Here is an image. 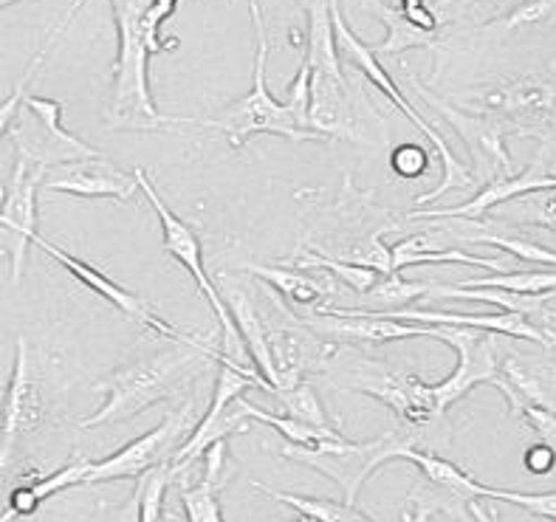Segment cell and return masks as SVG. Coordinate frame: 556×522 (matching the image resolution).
<instances>
[{"mask_svg":"<svg viewBox=\"0 0 556 522\" xmlns=\"http://www.w3.org/2000/svg\"><path fill=\"white\" fill-rule=\"evenodd\" d=\"M215 351L210 345H178L176 351H164L125 365L97 381L93 390L105 393L102 407L93 416L79 421V430H97L105 423H125L130 418L148 412L159 402H167L204 365H210Z\"/></svg>","mask_w":556,"mask_h":522,"instance_id":"1","label":"cell"},{"mask_svg":"<svg viewBox=\"0 0 556 522\" xmlns=\"http://www.w3.org/2000/svg\"><path fill=\"white\" fill-rule=\"evenodd\" d=\"M119 31V54L113 63V91L108 107L111 130H162L167 125H192V119L164 116L150 93V49L141 35V12L148 0H111Z\"/></svg>","mask_w":556,"mask_h":522,"instance_id":"2","label":"cell"},{"mask_svg":"<svg viewBox=\"0 0 556 522\" xmlns=\"http://www.w3.org/2000/svg\"><path fill=\"white\" fill-rule=\"evenodd\" d=\"M308 125L325 139H353V111L331 26V0H308Z\"/></svg>","mask_w":556,"mask_h":522,"instance_id":"3","label":"cell"},{"mask_svg":"<svg viewBox=\"0 0 556 522\" xmlns=\"http://www.w3.org/2000/svg\"><path fill=\"white\" fill-rule=\"evenodd\" d=\"M331 26H333V42H337V54L339 60L345 56L348 63L356 65V68L365 74L370 82L379 88L384 97L390 99V105H395L399 111L407 116L413 125L421 130L424 136H427V141H430L432 148L438 150V155H441V162H444V178H441V183H438L435 190L424 192V195H418L416 204H432V201H438V198H444L450 190H464V187H475V173L469 167H466L464 162H458V155L452 153L450 141L444 139V136L438 133L435 127H432L430 119H424L421 113L413 107V102H409L407 97L402 93V88L393 82V77H390L388 71H384V65L379 63V56H376V51L370 49V46H365V42L359 40V37L353 35L351 26L345 23V14H342V7H339V0H331Z\"/></svg>","mask_w":556,"mask_h":522,"instance_id":"4","label":"cell"},{"mask_svg":"<svg viewBox=\"0 0 556 522\" xmlns=\"http://www.w3.org/2000/svg\"><path fill=\"white\" fill-rule=\"evenodd\" d=\"M409 446H418V435H409V430L399 426L374 441H325L317 449H303V446L286 444L280 449V458L294 460L300 466H308L314 472L325 474L333 480L342 494H345L348 506H356L359 492L365 483L379 472L381 466L390 460H402Z\"/></svg>","mask_w":556,"mask_h":522,"instance_id":"5","label":"cell"},{"mask_svg":"<svg viewBox=\"0 0 556 522\" xmlns=\"http://www.w3.org/2000/svg\"><path fill=\"white\" fill-rule=\"evenodd\" d=\"M257 37V54H254V82L252 91L247 97H240L238 102L226 107L215 119H192V125H201L206 130H218L226 136V141L235 150L247 148V141L252 136L271 133V136H286L291 141H328L323 133L305 127L303 122L296 119L291 107L286 102H277L268 93L266 85V60H268V37L266 31Z\"/></svg>","mask_w":556,"mask_h":522,"instance_id":"6","label":"cell"},{"mask_svg":"<svg viewBox=\"0 0 556 522\" xmlns=\"http://www.w3.org/2000/svg\"><path fill=\"white\" fill-rule=\"evenodd\" d=\"M212 361H218V379H215V393H212V404L206 409V416L192 426L190 437L173 451L167 469L169 478L176 480L184 472H190V466L201 460L204 449L215 441H224V437H232L238 432H247L252 426L243 409L238 407V395H243V390L261 387L268 390L263 384V379L257 373H252V367H243L238 361H229L224 353H215Z\"/></svg>","mask_w":556,"mask_h":522,"instance_id":"7","label":"cell"},{"mask_svg":"<svg viewBox=\"0 0 556 522\" xmlns=\"http://www.w3.org/2000/svg\"><path fill=\"white\" fill-rule=\"evenodd\" d=\"M134 178H136V187H139L141 195L148 198L150 206H153L155 215H159V224H162V238H164L162 240L164 252H167L169 257L178 263V266H184L187 271H190L192 280H195V285H198V291H201V294L210 300L212 310H215V317H218L220 331H224V356L229 361H238V365L247 367V361H249L247 347H243V342H240V333H238V328H235L232 317H229V308H226L224 300H220V291L212 285L204 263H201V240H198V234L192 232L190 226L178 218L176 212L164 204V198L159 195V190H155L153 181L148 178V169L136 167Z\"/></svg>","mask_w":556,"mask_h":522,"instance_id":"8","label":"cell"},{"mask_svg":"<svg viewBox=\"0 0 556 522\" xmlns=\"http://www.w3.org/2000/svg\"><path fill=\"white\" fill-rule=\"evenodd\" d=\"M63 102L60 99L23 97L21 107L14 113L9 136H12L17 155L40 167H63L71 162H83L102 155L88 141L74 136L63 127Z\"/></svg>","mask_w":556,"mask_h":522,"instance_id":"9","label":"cell"},{"mask_svg":"<svg viewBox=\"0 0 556 522\" xmlns=\"http://www.w3.org/2000/svg\"><path fill=\"white\" fill-rule=\"evenodd\" d=\"M46 421H49V398L35 370L26 336H17L12 379H9L3 416H0V472H7L17 460L23 446L46 426Z\"/></svg>","mask_w":556,"mask_h":522,"instance_id":"10","label":"cell"},{"mask_svg":"<svg viewBox=\"0 0 556 522\" xmlns=\"http://www.w3.org/2000/svg\"><path fill=\"white\" fill-rule=\"evenodd\" d=\"M413 88L421 93V99L430 105V111H438L452 125V130L464 139L469 148V155L475 162V178L478 181H492L497 176H508L515 173L511 155L506 150V136H531L526 127L515 125L508 119H497V116H483V113H469L460 107L450 105L446 99L432 97L421 82L413 79Z\"/></svg>","mask_w":556,"mask_h":522,"instance_id":"11","label":"cell"},{"mask_svg":"<svg viewBox=\"0 0 556 522\" xmlns=\"http://www.w3.org/2000/svg\"><path fill=\"white\" fill-rule=\"evenodd\" d=\"M342 387L374 395L376 402L388 404L404 430H427L432 423L444 421V412L438 409L435 395H432V384L418 375L395 373L379 361H359L351 367Z\"/></svg>","mask_w":556,"mask_h":522,"instance_id":"12","label":"cell"},{"mask_svg":"<svg viewBox=\"0 0 556 522\" xmlns=\"http://www.w3.org/2000/svg\"><path fill=\"white\" fill-rule=\"evenodd\" d=\"M192 421V404L169 412L155 430L144 432L141 437L113 451L111 458L88 463V472L83 478V486H97V483H113V480H139L159 466L169 463L173 451L181 446V437L187 435Z\"/></svg>","mask_w":556,"mask_h":522,"instance_id":"13","label":"cell"},{"mask_svg":"<svg viewBox=\"0 0 556 522\" xmlns=\"http://www.w3.org/2000/svg\"><path fill=\"white\" fill-rule=\"evenodd\" d=\"M430 339H438L458 353V367L450 379L432 384V395L441 412L458 404L466 393H472L480 384H492L497 375V356H501L503 336L472 328H430Z\"/></svg>","mask_w":556,"mask_h":522,"instance_id":"14","label":"cell"},{"mask_svg":"<svg viewBox=\"0 0 556 522\" xmlns=\"http://www.w3.org/2000/svg\"><path fill=\"white\" fill-rule=\"evenodd\" d=\"M458 102H464L458 105L460 111L515 122L540 139H545L540 122H554V82L543 77H520L511 82L486 85L480 91L460 93Z\"/></svg>","mask_w":556,"mask_h":522,"instance_id":"15","label":"cell"},{"mask_svg":"<svg viewBox=\"0 0 556 522\" xmlns=\"http://www.w3.org/2000/svg\"><path fill=\"white\" fill-rule=\"evenodd\" d=\"M31 243H35V246H40L46 254H51V257H54V260L60 263V266H63L68 275H74L79 282H83L85 289L102 296L105 303H111L113 308L119 310V314H125L127 319L139 322L141 328H148V331L159 333V336L169 339V342H181V345H204L201 339L190 336V333L176 331L173 324L164 322V319L159 317V314H155L148 303H144V300H139L134 291H127L125 285H119V282H113L111 277L102 275V271H99L97 266H91V263L79 260V257H74V254L65 252V249H60L56 243H51V240L40 238V234H35V238H31Z\"/></svg>","mask_w":556,"mask_h":522,"instance_id":"16","label":"cell"},{"mask_svg":"<svg viewBox=\"0 0 556 522\" xmlns=\"http://www.w3.org/2000/svg\"><path fill=\"white\" fill-rule=\"evenodd\" d=\"M46 173H49L46 167L17 155L12 181L3 190V201H0V229L9 234V254H12V268H9L12 285H21L28 243L37 234V190H40Z\"/></svg>","mask_w":556,"mask_h":522,"instance_id":"17","label":"cell"},{"mask_svg":"<svg viewBox=\"0 0 556 522\" xmlns=\"http://www.w3.org/2000/svg\"><path fill=\"white\" fill-rule=\"evenodd\" d=\"M556 178L551 169H545L543 158H534L522 173H508V176H497L486 181L478 190V195L469 198L460 206H446V209H430V212H413L409 220H441V218H466L480 220L494 206L515 201L520 195H534V192H554Z\"/></svg>","mask_w":556,"mask_h":522,"instance_id":"18","label":"cell"},{"mask_svg":"<svg viewBox=\"0 0 556 522\" xmlns=\"http://www.w3.org/2000/svg\"><path fill=\"white\" fill-rule=\"evenodd\" d=\"M370 314H381V317L402 319V322L427 324V328H472V331H489L501 333V336L511 339H529L543 347H554V333H545L543 328H536L529 317L522 314H450V310H427V308H379Z\"/></svg>","mask_w":556,"mask_h":522,"instance_id":"19","label":"cell"},{"mask_svg":"<svg viewBox=\"0 0 556 522\" xmlns=\"http://www.w3.org/2000/svg\"><path fill=\"white\" fill-rule=\"evenodd\" d=\"M325 314L317 322L308 324L311 331L323 333V336L342 339L353 345H390V342H402V339L427 336L430 328L427 324L402 322V319L381 317L370 310H337V308H317Z\"/></svg>","mask_w":556,"mask_h":522,"instance_id":"20","label":"cell"},{"mask_svg":"<svg viewBox=\"0 0 556 522\" xmlns=\"http://www.w3.org/2000/svg\"><path fill=\"white\" fill-rule=\"evenodd\" d=\"M51 192H65L74 198H119L127 201L139 192L136 178L122 173L105 155H93L83 162H71L60 167L56 178H42Z\"/></svg>","mask_w":556,"mask_h":522,"instance_id":"21","label":"cell"},{"mask_svg":"<svg viewBox=\"0 0 556 522\" xmlns=\"http://www.w3.org/2000/svg\"><path fill=\"white\" fill-rule=\"evenodd\" d=\"M226 277V275H224ZM229 280V277H226ZM232 285H224V305L229 308V317H232L235 328L240 333V342L249 351V361L254 365L257 375L266 384V393H275L280 390V373H277L275 367V356H271V339H268L266 324H263L261 314L254 308V300L247 289H243V282L240 280H229Z\"/></svg>","mask_w":556,"mask_h":522,"instance_id":"22","label":"cell"},{"mask_svg":"<svg viewBox=\"0 0 556 522\" xmlns=\"http://www.w3.org/2000/svg\"><path fill=\"white\" fill-rule=\"evenodd\" d=\"M88 463L91 460L74 458L71 463H65L63 469L46 474V478H37L26 486H17L9 494V511L0 517V522H12L14 517H31L42 502L54 497V494L65 492L71 486H83V478L88 472Z\"/></svg>","mask_w":556,"mask_h":522,"instance_id":"23","label":"cell"},{"mask_svg":"<svg viewBox=\"0 0 556 522\" xmlns=\"http://www.w3.org/2000/svg\"><path fill=\"white\" fill-rule=\"evenodd\" d=\"M432 300H469V303H489L497 305L511 314H522L531 317L536 310H543L545 303L554 300V291H543V294H517V291L503 289H464V285H441V282H430V289L424 294V303Z\"/></svg>","mask_w":556,"mask_h":522,"instance_id":"24","label":"cell"},{"mask_svg":"<svg viewBox=\"0 0 556 522\" xmlns=\"http://www.w3.org/2000/svg\"><path fill=\"white\" fill-rule=\"evenodd\" d=\"M365 7L388 26V40L381 42L379 49H374L376 54H402V51L409 49H435V35L413 26L407 17H402V12L393 3H388V0H365Z\"/></svg>","mask_w":556,"mask_h":522,"instance_id":"25","label":"cell"},{"mask_svg":"<svg viewBox=\"0 0 556 522\" xmlns=\"http://www.w3.org/2000/svg\"><path fill=\"white\" fill-rule=\"evenodd\" d=\"M243 271L252 277H261L266 285L280 291L289 303L303 305V308H311V305H319L328 296V289L323 282L314 280V277L296 271V268L286 266H243Z\"/></svg>","mask_w":556,"mask_h":522,"instance_id":"26","label":"cell"},{"mask_svg":"<svg viewBox=\"0 0 556 522\" xmlns=\"http://www.w3.org/2000/svg\"><path fill=\"white\" fill-rule=\"evenodd\" d=\"M238 407L243 409V416H247L249 421L266 423V426L280 432V435L286 437V444L291 446L317 449V446L325 444V441H345V435H342L339 430H323V426H311V423L296 421V418L275 416V412H268V409L254 407V404H249L247 398H240V395H238Z\"/></svg>","mask_w":556,"mask_h":522,"instance_id":"27","label":"cell"},{"mask_svg":"<svg viewBox=\"0 0 556 522\" xmlns=\"http://www.w3.org/2000/svg\"><path fill=\"white\" fill-rule=\"evenodd\" d=\"M254 492L266 494L275 502L294 508L296 514L311 517L314 522H376L367 514L356 511V506L348 502H333L328 497H308V494H291V492H275V488L263 486V483H252Z\"/></svg>","mask_w":556,"mask_h":522,"instance_id":"28","label":"cell"},{"mask_svg":"<svg viewBox=\"0 0 556 522\" xmlns=\"http://www.w3.org/2000/svg\"><path fill=\"white\" fill-rule=\"evenodd\" d=\"M404 522H466V502L455 500L432 483H418L409 492V511Z\"/></svg>","mask_w":556,"mask_h":522,"instance_id":"29","label":"cell"},{"mask_svg":"<svg viewBox=\"0 0 556 522\" xmlns=\"http://www.w3.org/2000/svg\"><path fill=\"white\" fill-rule=\"evenodd\" d=\"M441 220H464L466 232L460 234L464 243H492V246H501L506 249L508 254L520 257L522 263H548V266H554L556 263L554 249L536 246L534 240H520L515 238V234H503L497 232L494 226H483L480 220H466V218H441Z\"/></svg>","mask_w":556,"mask_h":522,"instance_id":"30","label":"cell"},{"mask_svg":"<svg viewBox=\"0 0 556 522\" xmlns=\"http://www.w3.org/2000/svg\"><path fill=\"white\" fill-rule=\"evenodd\" d=\"M271 395H275L277 402L282 404V409H286V416L289 418L311 423V426H323V430H337L331 421V416L325 412L323 402H319L317 390H314V384H311V381L300 379L296 384H291V387L275 390Z\"/></svg>","mask_w":556,"mask_h":522,"instance_id":"31","label":"cell"},{"mask_svg":"<svg viewBox=\"0 0 556 522\" xmlns=\"http://www.w3.org/2000/svg\"><path fill=\"white\" fill-rule=\"evenodd\" d=\"M464 289H503L517 291V294H543V291H554L556 275L554 268L548 271H497L483 280H464Z\"/></svg>","mask_w":556,"mask_h":522,"instance_id":"32","label":"cell"},{"mask_svg":"<svg viewBox=\"0 0 556 522\" xmlns=\"http://www.w3.org/2000/svg\"><path fill=\"white\" fill-rule=\"evenodd\" d=\"M173 483L167 463L139 478L136 492V522H164V494Z\"/></svg>","mask_w":556,"mask_h":522,"instance_id":"33","label":"cell"},{"mask_svg":"<svg viewBox=\"0 0 556 522\" xmlns=\"http://www.w3.org/2000/svg\"><path fill=\"white\" fill-rule=\"evenodd\" d=\"M300 266L325 268V271L342 277L345 285H351V289L359 291V294H367V291L376 285V280H379V275H376L374 268L356 266V263H348V260H333V257H325V254H317V252H305L303 257H300Z\"/></svg>","mask_w":556,"mask_h":522,"instance_id":"34","label":"cell"},{"mask_svg":"<svg viewBox=\"0 0 556 522\" xmlns=\"http://www.w3.org/2000/svg\"><path fill=\"white\" fill-rule=\"evenodd\" d=\"M427 289H430V282H409V280H402V271H390V275L376 280V285L367 291V296H370L374 303L404 308V305L416 303V300H424Z\"/></svg>","mask_w":556,"mask_h":522,"instance_id":"35","label":"cell"},{"mask_svg":"<svg viewBox=\"0 0 556 522\" xmlns=\"http://www.w3.org/2000/svg\"><path fill=\"white\" fill-rule=\"evenodd\" d=\"M181 506L187 522H224L220 492L198 480L195 486H181Z\"/></svg>","mask_w":556,"mask_h":522,"instance_id":"36","label":"cell"},{"mask_svg":"<svg viewBox=\"0 0 556 522\" xmlns=\"http://www.w3.org/2000/svg\"><path fill=\"white\" fill-rule=\"evenodd\" d=\"M178 0H148V7L141 12V35L148 42L150 54H159V51L176 49V42L162 40V26L176 14Z\"/></svg>","mask_w":556,"mask_h":522,"instance_id":"37","label":"cell"},{"mask_svg":"<svg viewBox=\"0 0 556 522\" xmlns=\"http://www.w3.org/2000/svg\"><path fill=\"white\" fill-rule=\"evenodd\" d=\"M201 460H204V478L201 480H204L206 486L224 492V488L229 486V480L235 478V460L232 451H229V437L206 446Z\"/></svg>","mask_w":556,"mask_h":522,"instance_id":"38","label":"cell"},{"mask_svg":"<svg viewBox=\"0 0 556 522\" xmlns=\"http://www.w3.org/2000/svg\"><path fill=\"white\" fill-rule=\"evenodd\" d=\"M430 150L421 148V144H402V148H395V153L390 155V167L402 178H421L430 169Z\"/></svg>","mask_w":556,"mask_h":522,"instance_id":"39","label":"cell"},{"mask_svg":"<svg viewBox=\"0 0 556 522\" xmlns=\"http://www.w3.org/2000/svg\"><path fill=\"white\" fill-rule=\"evenodd\" d=\"M42 51L40 54L35 56V60H31V65H28L26 68V74H23V79L17 85H14V91L9 93L7 99H3V102H0V139H3V136L9 133V125H12V119H14V113H17V107H21V99L26 97V85H28V79L35 77V71L40 68V63H42Z\"/></svg>","mask_w":556,"mask_h":522,"instance_id":"40","label":"cell"},{"mask_svg":"<svg viewBox=\"0 0 556 522\" xmlns=\"http://www.w3.org/2000/svg\"><path fill=\"white\" fill-rule=\"evenodd\" d=\"M554 12V0H529V3H522L517 7L515 12L497 21L494 26H503V28H517V26H526V23H540L545 21L548 14Z\"/></svg>","mask_w":556,"mask_h":522,"instance_id":"41","label":"cell"},{"mask_svg":"<svg viewBox=\"0 0 556 522\" xmlns=\"http://www.w3.org/2000/svg\"><path fill=\"white\" fill-rule=\"evenodd\" d=\"M393 7L399 9L402 17H407L413 26L424 28V31H432V35L438 31V14L427 0H395Z\"/></svg>","mask_w":556,"mask_h":522,"instance_id":"42","label":"cell"},{"mask_svg":"<svg viewBox=\"0 0 556 522\" xmlns=\"http://www.w3.org/2000/svg\"><path fill=\"white\" fill-rule=\"evenodd\" d=\"M520 418L526 423H529V426L536 432V435H540V441H543V444L554 446V441H556V416H554V409L534 407V404H531V407L522 409Z\"/></svg>","mask_w":556,"mask_h":522,"instance_id":"43","label":"cell"},{"mask_svg":"<svg viewBox=\"0 0 556 522\" xmlns=\"http://www.w3.org/2000/svg\"><path fill=\"white\" fill-rule=\"evenodd\" d=\"M522 466H526L531 474H551L554 472V446H531V449L526 451V458H522Z\"/></svg>","mask_w":556,"mask_h":522,"instance_id":"44","label":"cell"},{"mask_svg":"<svg viewBox=\"0 0 556 522\" xmlns=\"http://www.w3.org/2000/svg\"><path fill=\"white\" fill-rule=\"evenodd\" d=\"M466 522H501V517L483 502V497H475V500H466Z\"/></svg>","mask_w":556,"mask_h":522,"instance_id":"45","label":"cell"},{"mask_svg":"<svg viewBox=\"0 0 556 522\" xmlns=\"http://www.w3.org/2000/svg\"><path fill=\"white\" fill-rule=\"evenodd\" d=\"M83 7H85V0H74V3H71L68 12L63 14V21L56 23V28H54V31H51V37H49V42H46V49H42V54H49V49H51V46H54L56 37L63 35L65 28H68V23L74 21V17H77V12H79V9H83Z\"/></svg>","mask_w":556,"mask_h":522,"instance_id":"46","label":"cell"},{"mask_svg":"<svg viewBox=\"0 0 556 522\" xmlns=\"http://www.w3.org/2000/svg\"><path fill=\"white\" fill-rule=\"evenodd\" d=\"M247 3H249V12H252L254 31H263V28H266V21H263V9H261V0H247Z\"/></svg>","mask_w":556,"mask_h":522,"instance_id":"47","label":"cell"},{"mask_svg":"<svg viewBox=\"0 0 556 522\" xmlns=\"http://www.w3.org/2000/svg\"><path fill=\"white\" fill-rule=\"evenodd\" d=\"M122 522H136V497H134V502H130V506L125 508V514H122Z\"/></svg>","mask_w":556,"mask_h":522,"instance_id":"48","label":"cell"},{"mask_svg":"<svg viewBox=\"0 0 556 522\" xmlns=\"http://www.w3.org/2000/svg\"><path fill=\"white\" fill-rule=\"evenodd\" d=\"M14 3H23V0H0V12H3V9H9V7H14Z\"/></svg>","mask_w":556,"mask_h":522,"instance_id":"49","label":"cell"},{"mask_svg":"<svg viewBox=\"0 0 556 522\" xmlns=\"http://www.w3.org/2000/svg\"><path fill=\"white\" fill-rule=\"evenodd\" d=\"M294 522H314V520H311V517H303V514H300V517H296Z\"/></svg>","mask_w":556,"mask_h":522,"instance_id":"50","label":"cell"},{"mask_svg":"<svg viewBox=\"0 0 556 522\" xmlns=\"http://www.w3.org/2000/svg\"><path fill=\"white\" fill-rule=\"evenodd\" d=\"M435 3H438V9H444L446 3H450V0H435Z\"/></svg>","mask_w":556,"mask_h":522,"instance_id":"51","label":"cell"},{"mask_svg":"<svg viewBox=\"0 0 556 522\" xmlns=\"http://www.w3.org/2000/svg\"><path fill=\"white\" fill-rule=\"evenodd\" d=\"M164 522H173V514H164Z\"/></svg>","mask_w":556,"mask_h":522,"instance_id":"52","label":"cell"},{"mask_svg":"<svg viewBox=\"0 0 556 522\" xmlns=\"http://www.w3.org/2000/svg\"><path fill=\"white\" fill-rule=\"evenodd\" d=\"M388 3H395V0H388Z\"/></svg>","mask_w":556,"mask_h":522,"instance_id":"53","label":"cell"}]
</instances>
